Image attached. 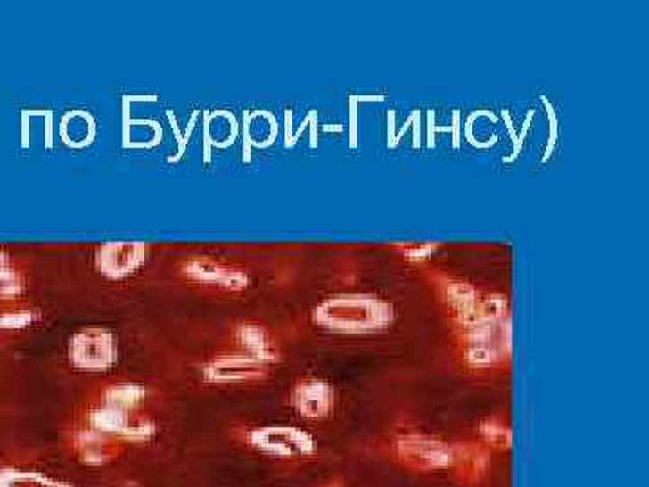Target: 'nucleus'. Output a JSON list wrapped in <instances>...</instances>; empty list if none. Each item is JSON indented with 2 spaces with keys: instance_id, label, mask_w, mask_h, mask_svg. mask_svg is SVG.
Masks as SVG:
<instances>
[{
  "instance_id": "nucleus-4",
  "label": "nucleus",
  "mask_w": 649,
  "mask_h": 487,
  "mask_svg": "<svg viewBox=\"0 0 649 487\" xmlns=\"http://www.w3.org/2000/svg\"><path fill=\"white\" fill-rule=\"evenodd\" d=\"M250 442L276 458H300L314 451L312 437L298 428H259L250 433Z\"/></svg>"
},
{
  "instance_id": "nucleus-16",
  "label": "nucleus",
  "mask_w": 649,
  "mask_h": 487,
  "mask_svg": "<svg viewBox=\"0 0 649 487\" xmlns=\"http://www.w3.org/2000/svg\"><path fill=\"white\" fill-rule=\"evenodd\" d=\"M428 146H435V112H428Z\"/></svg>"
},
{
  "instance_id": "nucleus-17",
  "label": "nucleus",
  "mask_w": 649,
  "mask_h": 487,
  "mask_svg": "<svg viewBox=\"0 0 649 487\" xmlns=\"http://www.w3.org/2000/svg\"><path fill=\"white\" fill-rule=\"evenodd\" d=\"M356 107H357V100H352V116H350V127H352V137H350L352 141L350 143H352V146H356V143H357L356 141L357 139L356 137L357 136V114H356L357 111H356Z\"/></svg>"
},
{
  "instance_id": "nucleus-7",
  "label": "nucleus",
  "mask_w": 649,
  "mask_h": 487,
  "mask_svg": "<svg viewBox=\"0 0 649 487\" xmlns=\"http://www.w3.org/2000/svg\"><path fill=\"white\" fill-rule=\"evenodd\" d=\"M334 386L317 377H308L294 384L291 392V402L294 409L307 419L329 417L334 409Z\"/></svg>"
},
{
  "instance_id": "nucleus-13",
  "label": "nucleus",
  "mask_w": 649,
  "mask_h": 487,
  "mask_svg": "<svg viewBox=\"0 0 649 487\" xmlns=\"http://www.w3.org/2000/svg\"><path fill=\"white\" fill-rule=\"evenodd\" d=\"M532 118H534V112L530 111V112L527 114V118H525V123H523V127H522V132H520V136H518V143H516V148L513 150V155H509V157H505V159H504L505 162H511L513 159H516V157L520 155V150H522V146H523V141H525V137H527V134H529V128H530Z\"/></svg>"
},
{
  "instance_id": "nucleus-3",
  "label": "nucleus",
  "mask_w": 649,
  "mask_h": 487,
  "mask_svg": "<svg viewBox=\"0 0 649 487\" xmlns=\"http://www.w3.org/2000/svg\"><path fill=\"white\" fill-rule=\"evenodd\" d=\"M69 361L79 370L105 372L118 361V340L102 327L81 331L70 338Z\"/></svg>"
},
{
  "instance_id": "nucleus-10",
  "label": "nucleus",
  "mask_w": 649,
  "mask_h": 487,
  "mask_svg": "<svg viewBox=\"0 0 649 487\" xmlns=\"http://www.w3.org/2000/svg\"><path fill=\"white\" fill-rule=\"evenodd\" d=\"M464 358L471 367L487 368L502 361L504 354L495 342H483V343H467Z\"/></svg>"
},
{
  "instance_id": "nucleus-12",
  "label": "nucleus",
  "mask_w": 649,
  "mask_h": 487,
  "mask_svg": "<svg viewBox=\"0 0 649 487\" xmlns=\"http://www.w3.org/2000/svg\"><path fill=\"white\" fill-rule=\"evenodd\" d=\"M541 102H543V105H545V109H546V112H548V121H550V137H548V146H546V150H545V157H543V161H548V157L552 155V152H554V144H555V139H557V118H555V112H554V107H552V103L548 102V98H541Z\"/></svg>"
},
{
  "instance_id": "nucleus-9",
  "label": "nucleus",
  "mask_w": 649,
  "mask_h": 487,
  "mask_svg": "<svg viewBox=\"0 0 649 487\" xmlns=\"http://www.w3.org/2000/svg\"><path fill=\"white\" fill-rule=\"evenodd\" d=\"M236 340L238 345L248 352V356L262 363L271 361L275 356L267 333L262 327H259V325H242L236 333Z\"/></svg>"
},
{
  "instance_id": "nucleus-19",
  "label": "nucleus",
  "mask_w": 649,
  "mask_h": 487,
  "mask_svg": "<svg viewBox=\"0 0 649 487\" xmlns=\"http://www.w3.org/2000/svg\"><path fill=\"white\" fill-rule=\"evenodd\" d=\"M502 118H504V121H505V125H507V130H509V134H511V137H513V143H514V148H516V143H518V136H516V130H514V125H513L511 114H509L507 111H504V112H502Z\"/></svg>"
},
{
  "instance_id": "nucleus-18",
  "label": "nucleus",
  "mask_w": 649,
  "mask_h": 487,
  "mask_svg": "<svg viewBox=\"0 0 649 487\" xmlns=\"http://www.w3.org/2000/svg\"><path fill=\"white\" fill-rule=\"evenodd\" d=\"M393 137H395V112H388V146L393 148Z\"/></svg>"
},
{
  "instance_id": "nucleus-15",
  "label": "nucleus",
  "mask_w": 649,
  "mask_h": 487,
  "mask_svg": "<svg viewBox=\"0 0 649 487\" xmlns=\"http://www.w3.org/2000/svg\"><path fill=\"white\" fill-rule=\"evenodd\" d=\"M414 148L421 146V112L414 111Z\"/></svg>"
},
{
  "instance_id": "nucleus-8",
  "label": "nucleus",
  "mask_w": 649,
  "mask_h": 487,
  "mask_svg": "<svg viewBox=\"0 0 649 487\" xmlns=\"http://www.w3.org/2000/svg\"><path fill=\"white\" fill-rule=\"evenodd\" d=\"M266 370V363L251 358V356H233L220 358L206 367V379L229 383V381H246L262 376Z\"/></svg>"
},
{
  "instance_id": "nucleus-20",
  "label": "nucleus",
  "mask_w": 649,
  "mask_h": 487,
  "mask_svg": "<svg viewBox=\"0 0 649 487\" xmlns=\"http://www.w3.org/2000/svg\"><path fill=\"white\" fill-rule=\"evenodd\" d=\"M359 102H382L384 100V96H361V98H357Z\"/></svg>"
},
{
  "instance_id": "nucleus-1",
  "label": "nucleus",
  "mask_w": 649,
  "mask_h": 487,
  "mask_svg": "<svg viewBox=\"0 0 649 487\" xmlns=\"http://www.w3.org/2000/svg\"><path fill=\"white\" fill-rule=\"evenodd\" d=\"M393 318V305L375 294H336L314 310L317 325L340 334L381 333L390 327Z\"/></svg>"
},
{
  "instance_id": "nucleus-14",
  "label": "nucleus",
  "mask_w": 649,
  "mask_h": 487,
  "mask_svg": "<svg viewBox=\"0 0 649 487\" xmlns=\"http://www.w3.org/2000/svg\"><path fill=\"white\" fill-rule=\"evenodd\" d=\"M451 132H453V148H458L460 146V112L458 111L453 112Z\"/></svg>"
},
{
  "instance_id": "nucleus-2",
  "label": "nucleus",
  "mask_w": 649,
  "mask_h": 487,
  "mask_svg": "<svg viewBox=\"0 0 649 487\" xmlns=\"http://www.w3.org/2000/svg\"><path fill=\"white\" fill-rule=\"evenodd\" d=\"M150 259V246L139 240H111L96 248L94 268L112 282L127 280L139 273Z\"/></svg>"
},
{
  "instance_id": "nucleus-11",
  "label": "nucleus",
  "mask_w": 649,
  "mask_h": 487,
  "mask_svg": "<svg viewBox=\"0 0 649 487\" xmlns=\"http://www.w3.org/2000/svg\"><path fill=\"white\" fill-rule=\"evenodd\" d=\"M444 293H446L448 301L456 309V312L469 310V309L476 307L480 301L478 291L469 284H462V282L449 284V285H446Z\"/></svg>"
},
{
  "instance_id": "nucleus-5",
  "label": "nucleus",
  "mask_w": 649,
  "mask_h": 487,
  "mask_svg": "<svg viewBox=\"0 0 649 487\" xmlns=\"http://www.w3.org/2000/svg\"><path fill=\"white\" fill-rule=\"evenodd\" d=\"M395 448L406 464L417 469H442L455 460L453 450L446 442L426 435L400 437Z\"/></svg>"
},
{
  "instance_id": "nucleus-6",
  "label": "nucleus",
  "mask_w": 649,
  "mask_h": 487,
  "mask_svg": "<svg viewBox=\"0 0 649 487\" xmlns=\"http://www.w3.org/2000/svg\"><path fill=\"white\" fill-rule=\"evenodd\" d=\"M181 269L188 280L206 287L242 291L250 285V277L246 271L211 259H190L183 262Z\"/></svg>"
}]
</instances>
